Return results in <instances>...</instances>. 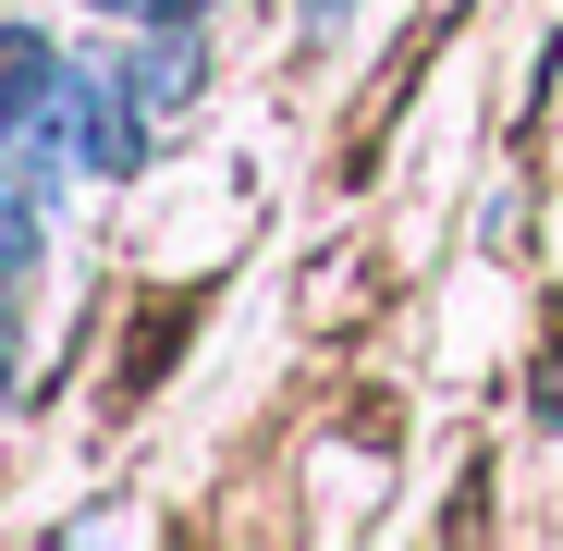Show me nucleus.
I'll return each mask as SVG.
<instances>
[{
    "mask_svg": "<svg viewBox=\"0 0 563 551\" xmlns=\"http://www.w3.org/2000/svg\"><path fill=\"white\" fill-rule=\"evenodd\" d=\"M99 13H147V0H99Z\"/></svg>",
    "mask_w": 563,
    "mask_h": 551,
    "instance_id": "nucleus-2",
    "label": "nucleus"
},
{
    "mask_svg": "<svg viewBox=\"0 0 563 551\" xmlns=\"http://www.w3.org/2000/svg\"><path fill=\"white\" fill-rule=\"evenodd\" d=\"M37 245H49V197H37V184H13V172H0V331H13V295H25Z\"/></svg>",
    "mask_w": 563,
    "mask_h": 551,
    "instance_id": "nucleus-1",
    "label": "nucleus"
}]
</instances>
